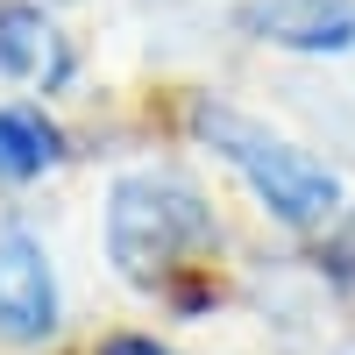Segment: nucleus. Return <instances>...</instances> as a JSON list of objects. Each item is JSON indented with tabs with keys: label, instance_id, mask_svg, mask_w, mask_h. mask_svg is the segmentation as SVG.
<instances>
[{
	"label": "nucleus",
	"instance_id": "obj_1",
	"mask_svg": "<svg viewBox=\"0 0 355 355\" xmlns=\"http://www.w3.org/2000/svg\"><path fill=\"white\" fill-rule=\"evenodd\" d=\"M192 128L214 142V150L242 171V178H249V192L270 206L277 220H291V227H320V220L341 214V178L320 164V157L291 150L284 135L256 128L249 114H234V107H199Z\"/></svg>",
	"mask_w": 355,
	"mask_h": 355
},
{
	"label": "nucleus",
	"instance_id": "obj_2",
	"mask_svg": "<svg viewBox=\"0 0 355 355\" xmlns=\"http://www.w3.org/2000/svg\"><path fill=\"white\" fill-rule=\"evenodd\" d=\"M214 242V214L199 206L192 185H178V178H121L107 199V256L114 270L128 284H157L178 270V256L185 249H206Z\"/></svg>",
	"mask_w": 355,
	"mask_h": 355
},
{
	"label": "nucleus",
	"instance_id": "obj_3",
	"mask_svg": "<svg viewBox=\"0 0 355 355\" xmlns=\"http://www.w3.org/2000/svg\"><path fill=\"white\" fill-rule=\"evenodd\" d=\"M57 327V277L36 234L8 227L0 234V334L8 341H43Z\"/></svg>",
	"mask_w": 355,
	"mask_h": 355
},
{
	"label": "nucleus",
	"instance_id": "obj_4",
	"mask_svg": "<svg viewBox=\"0 0 355 355\" xmlns=\"http://www.w3.org/2000/svg\"><path fill=\"white\" fill-rule=\"evenodd\" d=\"M242 28L277 50H355V0H249Z\"/></svg>",
	"mask_w": 355,
	"mask_h": 355
},
{
	"label": "nucleus",
	"instance_id": "obj_5",
	"mask_svg": "<svg viewBox=\"0 0 355 355\" xmlns=\"http://www.w3.org/2000/svg\"><path fill=\"white\" fill-rule=\"evenodd\" d=\"M71 71V50L57 36V21L28 0H8L0 8V78H21V85H57Z\"/></svg>",
	"mask_w": 355,
	"mask_h": 355
},
{
	"label": "nucleus",
	"instance_id": "obj_6",
	"mask_svg": "<svg viewBox=\"0 0 355 355\" xmlns=\"http://www.w3.org/2000/svg\"><path fill=\"white\" fill-rule=\"evenodd\" d=\"M57 150H64V135L36 107H0V178H43Z\"/></svg>",
	"mask_w": 355,
	"mask_h": 355
},
{
	"label": "nucleus",
	"instance_id": "obj_7",
	"mask_svg": "<svg viewBox=\"0 0 355 355\" xmlns=\"http://www.w3.org/2000/svg\"><path fill=\"white\" fill-rule=\"evenodd\" d=\"M100 355H171V348H157V341H142V334H121V341H107Z\"/></svg>",
	"mask_w": 355,
	"mask_h": 355
}]
</instances>
